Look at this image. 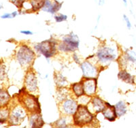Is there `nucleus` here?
Masks as SVG:
<instances>
[{"mask_svg":"<svg viewBox=\"0 0 136 128\" xmlns=\"http://www.w3.org/2000/svg\"><path fill=\"white\" fill-rule=\"evenodd\" d=\"M115 108H116V114L119 117H121L124 115H125L127 113V106H126L125 103L123 101H120L115 105Z\"/></svg>","mask_w":136,"mask_h":128,"instance_id":"f3484780","label":"nucleus"},{"mask_svg":"<svg viewBox=\"0 0 136 128\" xmlns=\"http://www.w3.org/2000/svg\"><path fill=\"white\" fill-rule=\"evenodd\" d=\"M61 6H62V3L58 2L56 0H54V2H52L50 0H45V2L42 10L47 12L54 14L56 12L60 10Z\"/></svg>","mask_w":136,"mask_h":128,"instance_id":"9d476101","label":"nucleus"},{"mask_svg":"<svg viewBox=\"0 0 136 128\" xmlns=\"http://www.w3.org/2000/svg\"><path fill=\"white\" fill-rule=\"evenodd\" d=\"M97 57L103 63H106L108 61H113L116 57L115 50L110 47H104L101 48L97 52Z\"/></svg>","mask_w":136,"mask_h":128,"instance_id":"423d86ee","label":"nucleus"},{"mask_svg":"<svg viewBox=\"0 0 136 128\" xmlns=\"http://www.w3.org/2000/svg\"><path fill=\"white\" fill-rule=\"evenodd\" d=\"M23 104L25 107L31 113H40L41 112L38 98H35L32 95L27 94V96L24 97Z\"/></svg>","mask_w":136,"mask_h":128,"instance_id":"39448f33","label":"nucleus"},{"mask_svg":"<svg viewBox=\"0 0 136 128\" xmlns=\"http://www.w3.org/2000/svg\"><path fill=\"white\" fill-rule=\"evenodd\" d=\"M73 122L78 126L90 123L93 121V117L86 106L78 105L77 111L73 114Z\"/></svg>","mask_w":136,"mask_h":128,"instance_id":"f257e3e1","label":"nucleus"},{"mask_svg":"<svg viewBox=\"0 0 136 128\" xmlns=\"http://www.w3.org/2000/svg\"><path fill=\"white\" fill-rule=\"evenodd\" d=\"M56 77H57V78L55 80V82H56V85L59 87H63L65 85V83H67L66 80L61 75H58V76H56Z\"/></svg>","mask_w":136,"mask_h":128,"instance_id":"5701e85b","label":"nucleus"},{"mask_svg":"<svg viewBox=\"0 0 136 128\" xmlns=\"http://www.w3.org/2000/svg\"><path fill=\"white\" fill-rule=\"evenodd\" d=\"M8 117L9 111L7 109L1 110V113H0V121H1V123H4Z\"/></svg>","mask_w":136,"mask_h":128,"instance_id":"4be33fe9","label":"nucleus"},{"mask_svg":"<svg viewBox=\"0 0 136 128\" xmlns=\"http://www.w3.org/2000/svg\"><path fill=\"white\" fill-rule=\"evenodd\" d=\"M78 108L77 103L73 100H67L63 104V110L67 115H73Z\"/></svg>","mask_w":136,"mask_h":128,"instance_id":"ddd939ff","label":"nucleus"},{"mask_svg":"<svg viewBox=\"0 0 136 128\" xmlns=\"http://www.w3.org/2000/svg\"><path fill=\"white\" fill-rule=\"evenodd\" d=\"M91 104L93 105V111H95V113H99L101 112H103L104 109L106 108V106L103 102V100H101L99 97H95L91 100Z\"/></svg>","mask_w":136,"mask_h":128,"instance_id":"2eb2a0df","label":"nucleus"},{"mask_svg":"<svg viewBox=\"0 0 136 128\" xmlns=\"http://www.w3.org/2000/svg\"><path fill=\"white\" fill-rule=\"evenodd\" d=\"M25 87L29 91H35L37 89V78L33 72H29L27 74Z\"/></svg>","mask_w":136,"mask_h":128,"instance_id":"f8f14e48","label":"nucleus"},{"mask_svg":"<svg viewBox=\"0 0 136 128\" xmlns=\"http://www.w3.org/2000/svg\"><path fill=\"white\" fill-rule=\"evenodd\" d=\"M105 4V0H99V6H103Z\"/></svg>","mask_w":136,"mask_h":128,"instance_id":"7c9ffc66","label":"nucleus"},{"mask_svg":"<svg viewBox=\"0 0 136 128\" xmlns=\"http://www.w3.org/2000/svg\"><path fill=\"white\" fill-rule=\"evenodd\" d=\"M79 40L77 35L71 32L69 35L63 38V41L59 45V49L64 52L74 51L79 46Z\"/></svg>","mask_w":136,"mask_h":128,"instance_id":"20e7f679","label":"nucleus"},{"mask_svg":"<svg viewBox=\"0 0 136 128\" xmlns=\"http://www.w3.org/2000/svg\"><path fill=\"white\" fill-rule=\"evenodd\" d=\"M1 18L5 19H12V14L7 13V14H3V15L1 16Z\"/></svg>","mask_w":136,"mask_h":128,"instance_id":"cd10ccee","label":"nucleus"},{"mask_svg":"<svg viewBox=\"0 0 136 128\" xmlns=\"http://www.w3.org/2000/svg\"><path fill=\"white\" fill-rule=\"evenodd\" d=\"M106 105H107V107L102 112L104 117L109 121H114L118 117L115 106H112L108 102H106Z\"/></svg>","mask_w":136,"mask_h":128,"instance_id":"9b49d317","label":"nucleus"},{"mask_svg":"<svg viewBox=\"0 0 136 128\" xmlns=\"http://www.w3.org/2000/svg\"><path fill=\"white\" fill-rule=\"evenodd\" d=\"M56 127H67V121H66V119L65 117L61 118L60 119H59L56 122Z\"/></svg>","mask_w":136,"mask_h":128,"instance_id":"b1692460","label":"nucleus"},{"mask_svg":"<svg viewBox=\"0 0 136 128\" xmlns=\"http://www.w3.org/2000/svg\"><path fill=\"white\" fill-rule=\"evenodd\" d=\"M10 99V96L8 94V93L6 91L4 90H1L0 91V103H1V106H4L6 104L8 103L9 100Z\"/></svg>","mask_w":136,"mask_h":128,"instance_id":"6ab92c4d","label":"nucleus"},{"mask_svg":"<svg viewBox=\"0 0 136 128\" xmlns=\"http://www.w3.org/2000/svg\"><path fill=\"white\" fill-rule=\"evenodd\" d=\"M84 94L86 96H91L94 95L97 89V79L96 78H88L83 81Z\"/></svg>","mask_w":136,"mask_h":128,"instance_id":"6e6552de","label":"nucleus"},{"mask_svg":"<svg viewBox=\"0 0 136 128\" xmlns=\"http://www.w3.org/2000/svg\"><path fill=\"white\" fill-rule=\"evenodd\" d=\"M34 58V52L26 45L21 46L16 53V59L23 66L29 65L33 61Z\"/></svg>","mask_w":136,"mask_h":128,"instance_id":"f03ea898","label":"nucleus"},{"mask_svg":"<svg viewBox=\"0 0 136 128\" xmlns=\"http://www.w3.org/2000/svg\"><path fill=\"white\" fill-rule=\"evenodd\" d=\"M26 113L22 107L16 106L12 110L9 117V122L11 125H20L25 119Z\"/></svg>","mask_w":136,"mask_h":128,"instance_id":"0eeeda50","label":"nucleus"},{"mask_svg":"<svg viewBox=\"0 0 136 128\" xmlns=\"http://www.w3.org/2000/svg\"><path fill=\"white\" fill-rule=\"evenodd\" d=\"M45 2V0H31L30 3L33 11H37L42 8Z\"/></svg>","mask_w":136,"mask_h":128,"instance_id":"aec40b11","label":"nucleus"},{"mask_svg":"<svg viewBox=\"0 0 136 128\" xmlns=\"http://www.w3.org/2000/svg\"><path fill=\"white\" fill-rule=\"evenodd\" d=\"M12 14V18H14L15 17V16H17V12H12V13H11Z\"/></svg>","mask_w":136,"mask_h":128,"instance_id":"2f4dec72","label":"nucleus"},{"mask_svg":"<svg viewBox=\"0 0 136 128\" xmlns=\"http://www.w3.org/2000/svg\"><path fill=\"white\" fill-rule=\"evenodd\" d=\"M40 113L33 114L29 117V124L31 127H42L44 125V121Z\"/></svg>","mask_w":136,"mask_h":128,"instance_id":"4468645a","label":"nucleus"},{"mask_svg":"<svg viewBox=\"0 0 136 128\" xmlns=\"http://www.w3.org/2000/svg\"><path fill=\"white\" fill-rule=\"evenodd\" d=\"M56 42L52 40H48L37 44L35 45V48L37 51H38L45 56L46 58L51 57L56 52Z\"/></svg>","mask_w":136,"mask_h":128,"instance_id":"7ed1b4c3","label":"nucleus"},{"mask_svg":"<svg viewBox=\"0 0 136 128\" xmlns=\"http://www.w3.org/2000/svg\"><path fill=\"white\" fill-rule=\"evenodd\" d=\"M25 0H12V2L18 8H21Z\"/></svg>","mask_w":136,"mask_h":128,"instance_id":"a878e982","label":"nucleus"},{"mask_svg":"<svg viewBox=\"0 0 136 128\" xmlns=\"http://www.w3.org/2000/svg\"><path fill=\"white\" fill-rule=\"evenodd\" d=\"M73 59H74V60L76 61V63H80V61H79V60L78 59V57H77V55H76V54H73Z\"/></svg>","mask_w":136,"mask_h":128,"instance_id":"c756f323","label":"nucleus"},{"mask_svg":"<svg viewBox=\"0 0 136 128\" xmlns=\"http://www.w3.org/2000/svg\"><path fill=\"white\" fill-rule=\"evenodd\" d=\"M21 33H23V34H25V35H32L33 34V32H31V31H28V30L21 31Z\"/></svg>","mask_w":136,"mask_h":128,"instance_id":"c85d7f7f","label":"nucleus"},{"mask_svg":"<svg viewBox=\"0 0 136 128\" xmlns=\"http://www.w3.org/2000/svg\"><path fill=\"white\" fill-rule=\"evenodd\" d=\"M81 69L83 76L86 78H93L97 76V72L96 68L87 61L81 64Z\"/></svg>","mask_w":136,"mask_h":128,"instance_id":"1a4fd4ad","label":"nucleus"},{"mask_svg":"<svg viewBox=\"0 0 136 128\" xmlns=\"http://www.w3.org/2000/svg\"><path fill=\"white\" fill-rule=\"evenodd\" d=\"M83 81H81L80 83H75L72 85V89L74 94L77 97H80L84 95V87H83Z\"/></svg>","mask_w":136,"mask_h":128,"instance_id":"a211bd4d","label":"nucleus"},{"mask_svg":"<svg viewBox=\"0 0 136 128\" xmlns=\"http://www.w3.org/2000/svg\"><path fill=\"white\" fill-rule=\"evenodd\" d=\"M123 2H124V4H125V6H127V0H123Z\"/></svg>","mask_w":136,"mask_h":128,"instance_id":"473e14b6","label":"nucleus"},{"mask_svg":"<svg viewBox=\"0 0 136 128\" xmlns=\"http://www.w3.org/2000/svg\"><path fill=\"white\" fill-rule=\"evenodd\" d=\"M123 19H124V21L126 22V23H127V28L129 29L131 28V22H130L129 19V18L125 15V14H123Z\"/></svg>","mask_w":136,"mask_h":128,"instance_id":"bb28decb","label":"nucleus"},{"mask_svg":"<svg viewBox=\"0 0 136 128\" xmlns=\"http://www.w3.org/2000/svg\"><path fill=\"white\" fill-rule=\"evenodd\" d=\"M54 19H55V21H56V22L60 23V22L66 21L67 19V16L66 15H65V14H60L59 15L55 16H54Z\"/></svg>","mask_w":136,"mask_h":128,"instance_id":"393cba45","label":"nucleus"},{"mask_svg":"<svg viewBox=\"0 0 136 128\" xmlns=\"http://www.w3.org/2000/svg\"><path fill=\"white\" fill-rule=\"evenodd\" d=\"M125 59L132 63H136V53L133 50H127L125 52Z\"/></svg>","mask_w":136,"mask_h":128,"instance_id":"412c9836","label":"nucleus"},{"mask_svg":"<svg viewBox=\"0 0 136 128\" xmlns=\"http://www.w3.org/2000/svg\"><path fill=\"white\" fill-rule=\"evenodd\" d=\"M118 77L120 80H123L127 83H129V84L134 83L133 76H132L129 73H128L125 70H122L119 72L118 74Z\"/></svg>","mask_w":136,"mask_h":128,"instance_id":"dca6fc26","label":"nucleus"}]
</instances>
